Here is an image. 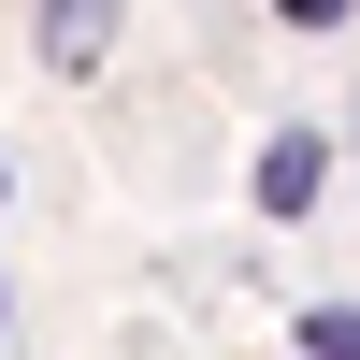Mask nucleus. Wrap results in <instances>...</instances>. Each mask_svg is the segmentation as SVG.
I'll return each instance as SVG.
<instances>
[{"instance_id":"1","label":"nucleus","mask_w":360,"mask_h":360,"mask_svg":"<svg viewBox=\"0 0 360 360\" xmlns=\"http://www.w3.org/2000/svg\"><path fill=\"white\" fill-rule=\"evenodd\" d=\"M115 15H130V0H44V58H58V72H101V58H115Z\"/></svg>"},{"instance_id":"2","label":"nucleus","mask_w":360,"mask_h":360,"mask_svg":"<svg viewBox=\"0 0 360 360\" xmlns=\"http://www.w3.org/2000/svg\"><path fill=\"white\" fill-rule=\"evenodd\" d=\"M317 173H332V144H317V130H274V144H259V202H274V217H303Z\"/></svg>"},{"instance_id":"3","label":"nucleus","mask_w":360,"mask_h":360,"mask_svg":"<svg viewBox=\"0 0 360 360\" xmlns=\"http://www.w3.org/2000/svg\"><path fill=\"white\" fill-rule=\"evenodd\" d=\"M303 360H360V303H317L303 317Z\"/></svg>"},{"instance_id":"4","label":"nucleus","mask_w":360,"mask_h":360,"mask_svg":"<svg viewBox=\"0 0 360 360\" xmlns=\"http://www.w3.org/2000/svg\"><path fill=\"white\" fill-rule=\"evenodd\" d=\"M274 15H288V29H332V15H346V0H274Z\"/></svg>"}]
</instances>
